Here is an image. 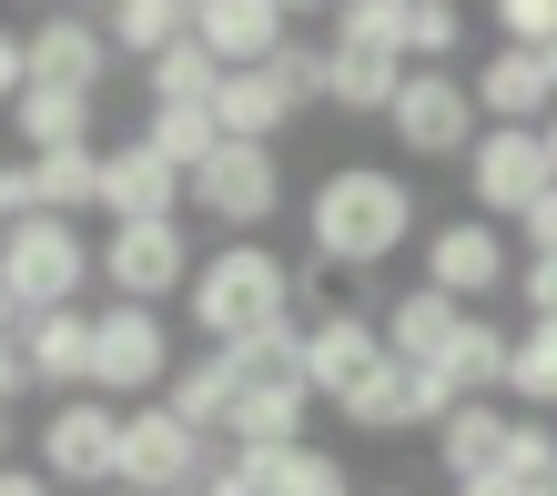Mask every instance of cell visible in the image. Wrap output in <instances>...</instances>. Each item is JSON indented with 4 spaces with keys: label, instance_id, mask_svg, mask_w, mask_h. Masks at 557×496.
<instances>
[{
    "label": "cell",
    "instance_id": "1",
    "mask_svg": "<svg viewBox=\"0 0 557 496\" xmlns=\"http://www.w3.org/2000/svg\"><path fill=\"white\" fill-rule=\"evenodd\" d=\"M425 234V203L396 162H324L305 193V263L324 274H375Z\"/></svg>",
    "mask_w": 557,
    "mask_h": 496
},
{
    "label": "cell",
    "instance_id": "2",
    "mask_svg": "<svg viewBox=\"0 0 557 496\" xmlns=\"http://www.w3.org/2000/svg\"><path fill=\"white\" fill-rule=\"evenodd\" d=\"M294 314V263L264 244V234H244V244H213V253H193V284H183V324L203 345H253L264 324Z\"/></svg>",
    "mask_w": 557,
    "mask_h": 496
},
{
    "label": "cell",
    "instance_id": "3",
    "mask_svg": "<svg viewBox=\"0 0 557 496\" xmlns=\"http://www.w3.org/2000/svg\"><path fill=\"white\" fill-rule=\"evenodd\" d=\"M91 284L102 274H91V234L82 223H51V213L0 223V294H11L21 314H82Z\"/></svg>",
    "mask_w": 557,
    "mask_h": 496
},
{
    "label": "cell",
    "instance_id": "4",
    "mask_svg": "<svg viewBox=\"0 0 557 496\" xmlns=\"http://www.w3.org/2000/svg\"><path fill=\"white\" fill-rule=\"evenodd\" d=\"M183 345H173V314L152 305H91V395L102 406H152L173 385Z\"/></svg>",
    "mask_w": 557,
    "mask_h": 496
},
{
    "label": "cell",
    "instance_id": "5",
    "mask_svg": "<svg viewBox=\"0 0 557 496\" xmlns=\"http://www.w3.org/2000/svg\"><path fill=\"white\" fill-rule=\"evenodd\" d=\"M183 213L223 223V244L264 234V223L284 213V152L274 142H213V162L183 183Z\"/></svg>",
    "mask_w": 557,
    "mask_h": 496
},
{
    "label": "cell",
    "instance_id": "6",
    "mask_svg": "<svg viewBox=\"0 0 557 496\" xmlns=\"http://www.w3.org/2000/svg\"><path fill=\"white\" fill-rule=\"evenodd\" d=\"M30 467H41L61 496H102L122 476V406H102V395L51 406L41 425H30Z\"/></svg>",
    "mask_w": 557,
    "mask_h": 496
},
{
    "label": "cell",
    "instance_id": "7",
    "mask_svg": "<svg viewBox=\"0 0 557 496\" xmlns=\"http://www.w3.org/2000/svg\"><path fill=\"white\" fill-rule=\"evenodd\" d=\"M91 274H102L112 305H173V294L193 284V234H183V213L173 223H112L102 244H91Z\"/></svg>",
    "mask_w": 557,
    "mask_h": 496
},
{
    "label": "cell",
    "instance_id": "8",
    "mask_svg": "<svg viewBox=\"0 0 557 496\" xmlns=\"http://www.w3.org/2000/svg\"><path fill=\"white\" fill-rule=\"evenodd\" d=\"M425 284L446 294V305H467L476 314V294L497 305V294H517V244H507V223H486V213H456V223H425Z\"/></svg>",
    "mask_w": 557,
    "mask_h": 496
},
{
    "label": "cell",
    "instance_id": "9",
    "mask_svg": "<svg viewBox=\"0 0 557 496\" xmlns=\"http://www.w3.org/2000/svg\"><path fill=\"white\" fill-rule=\"evenodd\" d=\"M385 132L406 142V162H467L486 122L467 102V72H416L406 61V91H396V112H385Z\"/></svg>",
    "mask_w": 557,
    "mask_h": 496
},
{
    "label": "cell",
    "instance_id": "10",
    "mask_svg": "<svg viewBox=\"0 0 557 496\" xmlns=\"http://www.w3.org/2000/svg\"><path fill=\"white\" fill-rule=\"evenodd\" d=\"M203 456H213V436H193V425L162 406H122V476L112 486H133V496H183L193 476H203Z\"/></svg>",
    "mask_w": 557,
    "mask_h": 496
},
{
    "label": "cell",
    "instance_id": "11",
    "mask_svg": "<svg viewBox=\"0 0 557 496\" xmlns=\"http://www.w3.org/2000/svg\"><path fill=\"white\" fill-rule=\"evenodd\" d=\"M375 365H385V335H375L366 305L305 314V395H314V406H335V395H345L355 375H375Z\"/></svg>",
    "mask_w": 557,
    "mask_h": 496
},
{
    "label": "cell",
    "instance_id": "12",
    "mask_svg": "<svg viewBox=\"0 0 557 496\" xmlns=\"http://www.w3.org/2000/svg\"><path fill=\"white\" fill-rule=\"evenodd\" d=\"M467 102H476L486 132H537V122L557 112V82H547L537 51H507V41H497V51L467 72Z\"/></svg>",
    "mask_w": 557,
    "mask_h": 496
},
{
    "label": "cell",
    "instance_id": "13",
    "mask_svg": "<svg viewBox=\"0 0 557 496\" xmlns=\"http://www.w3.org/2000/svg\"><path fill=\"white\" fill-rule=\"evenodd\" d=\"M30 82H51V91H91V102H102V82H112L102 11H41V21H30Z\"/></svg>",
    "mask_w": 557,
    "mask_h": 496
},
{
    "label": "cell",
    "instance_id": "14",
    "mask_svg": "<svg viewBox=\"0 0 557 496\" xmlns=\"http://www.w3.org/2000/svg\"><path fill=\"white\" fill-rule=\"evenodd\" d=\"M467 193H476V213L486 223H517L547 193V152H537V132H476V152H467Z\"/></svg>",
    "mask_w": 557,
    "mask_h": 496
},
{
    "label": "cell",
    "instance_id": "15",
    "mask_svg": "<svg viewBox=\"0 0 557 496\" xmlns=\"http://www.w3.org/2000/svg\"><path fill=\"white\" fill-rule=\"evenodd\" d=\"M193 41H203L223 72H264L294 41V11L284 0H193Z\"/></svg>",
    "mask_w": 557,
    "mask_h": 496
},
{
    "label": "cell",
    "instance_id": "16",
    "mask_svg": "<svg viewBox=\"0 0 557 496\" xmlns=\"http://www.w3.org/2000/svg\"><path fill=\"white\" fill-rule=\"evenodd\" d=\"M21 365H30V395H51V406L91 395V305L82 314H30L21 324Z\"/></svg>",
    "mask_w": 557,
    "mask_h": 496
},
{
    "label": "cell",
    "instance_id": "17",
    "mask_svg": "<svg viewBox=\"0 0 557 496\" xmlns=\"http://www.w3.org/2000/svg\"><path fill=\"white\" fill-rule=\"evenodd\" d=\"M102 213L112 223H173L183 213V173L162 152H143V142H112L102 152Z\"/></svg>",
    "mask_w": 557,
    "mask_h": 496
},
{
    "label": "cell",
    "instance_id": "18",
    "mask_svg": "<svg viewBox=\"0 0 557 496\" xmlns=\"http://www.w3.org/2000/svg\"><path fill=\"white\" fill-rule=\"evenodd\" d=\"M406 91V61L396 51H355V41H324V112H355V122H385Z\"/></svg>",
    "mask_w": 557,
    "mask_h": 496
},
{
    "label": "cell",
    "instance_id": "19",
    "mask_svg": "<svg viewBox=\"0 0 557 496\" xmlns=\"http://www.w3.org/2000/svg\"><path fill=\"white\" fill-rule=\"evenodd\" d=\"M234 395H244L234 355H223V345H193L183 365H173V385H162V406H173L193 436H213V446H223V425H234Z\"/></svg>",
    "mask_w": 557,
    "mask_h": 496
},
{
    "label": "cell",
    "instance_id": "20",
    "mask_svg": "<svg viewBox=\"0 0 557 496\" xmlns=\"http://www.w3.org/2000/svg\"><path fill=\"white\" fill-rule=\"evenodd\" d=\"M456 324H467V305H446L436 284H406L396 305L375 314V335H385V355H396V365H416V375H425V365L456 345Z\"/></svg>",
    "mask_w": 557,
    "mask_h": 496
},
{
    "label": "cell",
    "instance_id": "21",
    "mask_svg": "<svg viewBox=\"0 0 557 496\" xmlns=\"http://www.w3.org/2000/svg\"><path fill=\"white\" fill-rule=\"evenodd\" d=\"M425 375H436L456 406H476V395H507V324H497V314H467V324H456V345H446Z\"/></svg>",
    "mask_w": 557,
    "mask_h": 496
},
{
    "label": "cell",
    "instance_id": "22",
    "mask_svg": "<svg viewBox=\"0 0 557 496\" xmlns=\"http://www.w3.org/2000/svg\"><path fill=\"white\" fill-rule=\"evenodd\" d=\"M91 132H102V102H91V91L30 82L21 102H11V142H21V152H72V142H91Z\"/></svg>",
    "mask_w": 557,
    "mask_h": 496
},
{
    "label": "cell",
    "instance_id": "23",
    "mask_svg": "<svg viewBox=\"0 0 557 496\" xmlns=\"http://www.w3.org/2000/svg\"><path fill=\"white\" fill-rule=\"evenodd\" d=\"M305 425H314V395H305V385H244V395H234V425H223V446H264V456H284V446H305Z\"/></svg>",
    "mask_w": 557,
    "mask_h": 496
},
{
    "label": "cell",
    "instance_id": "24",
    "mask_svg": "<svg viewBox=\"0 0 557 496\" xmlns=\"http://www.w3.org/2000/svg\"><path fill=\"white\" fill-rule=\"evenodd\" d=\"M507 406H497V395H476V406H446V425H436V467L456 476V486H467V476H486V467H497V456H507Z\"/></svg>",
    "mask_w": 557,
    "mask_h": 496
},
{
    "label": "cell",
    "instance_id": "25",
    "mask_svg": "<svg viewBox=\"0 0 557 496\" xmlns=\"http://www.w3.org/2000/svg\"><path fill=\"white\" fill-rule=\"evenodd\" d=\"M335 416L355 425V436H406V425H425V416H416V365L385 355L375 375H355V385L335 395Z\"/></svg>",
    "mask_w": 557,
    "mask_h": 496
},
{
    "label": "cell",
    "instance_id": "26",
    "mask_svg": "<svg viewBox=\"0 0 557 496\" xmlns=\"http://www.w3.org/2000/svg\"><path fill=\"white\" fill-rule=\"evenodd\" d=\"M30 193H41V213H51V223H82V213H102V142L30 152Z\"/></svg>",
    "mask_w": 557,
    "mask_h": 496
},
{
    "label": "cell",
    "instance_id": "27",
    "mask_svg": "<svg viewBox=\"0 0 557 496\" xmlns=\"http://www.w3.org/2000/svg\"><path fill=\"white\" fill-rule=\"evenodd\" d=\"M284 122H294V102H284L274 72H223V91H213V132L223 142H274Z\"/></svg>",
    "mask_w": 557,
    "mask_h": 496
},
{
    "label": "cell",
    "instance_id": "28",
    "mask_svg": "<svg viewBox=\"0 0 557 496\" xmlns=\"http://www.w3.org/2000/svg\"><path fill=\"white\" fill-rule=\"evenodd\" d=\"M102 41H112V61L133 51V61H162L173 41H193V0H112L102 11Z\"/></svg>",
    "mask_w": 557,
    "mask_h": 496
},
{
    "label": "cell",
    "instance_id": "29",
    "mask_svg": "<svg viewBox=\"0 0 557 496\" xmlns=\"http://www.w3.org/2000/svg\"><path fill=\"white\" fill-rule=\"evenodd\" d=\"M143 91H152V112H213L223 61H213L203 41H173L162 61H143Z\"/></svg>",
    "mask_w": 557,
    "mask_h": 496
},
{
    "label": "cell",
    "instance_id": "30",
    "mask_svg": "<svg viewBox=\"0 0 557 496\" xmlns=\"http://www.w3.org/2000/svg\"><path fill=\"white\" fill-rule=\"evenodd\" d=\"M507 395H517L528 416H557V324L507 335Z\"/></svg>",
    "mask_w": 557,
    "mask_h": 496
},
{
    "label": "cell",
    "instance_id": "31",
    "mask_svg": "<svg viewBox=\"0 0 557 496\" xmlns=\"http://www.w3.org/2000/svg\"><path fill=\"white\" fill-rule=\"evenodd\" d=\"M476 41V21L456 11V0H406V51L416 72H456V51Z\"/></svg>",
    "mask_w": 557,
    "mask_h": 496
},
{
    "label": "cell",
    "instance_id": "32",
    "mask_svg": "<svg viewBox=\"0 0 557 496\" xmlns=\"http://www.w3.org/2000/svg\"><path fill=\"white\" fill-rule=\"evenodd\" d=\"M133 142H143V152H162V162H173V173L193 183V173L213 162V142H223V132H213V112H152Z\"/></svg>",
    "mask_w": 557,
    "mask_h": 496
},
{
    "label": "cell",
    "instance_id": "33",
    "mask_svg": "<svg viewBox=\"0 0 557 496\" xmlns=\"http://www.w3.org/2000/svg\"><path fill=\"white\" fill-rule=\"evenodd\" d=\"M183 496H274V456L264 446H213L203 476H193Z\"/></svg>",
    "mask_w": 557,
    "mask_h": 496
},
{
    "label": "cell",
    "instance_id": "34",
    "mask_svg": "<svg viewBox=\"0 0 557 496\" xmlns=\"http://www.w3.org/2000/svg\"><path fill=\"white\" fill-rule=\"evenodd\" d=\"M274 496H355V476H345V456H324V446L305 436V446L274 456Z\"/></svg>",
    "mask_w": 557,
    "mask_h": 496
},
{
    "label": "cell",
    "instance_id": "35",
    "mask_svg": "<svg viewBox=\"0 0 557 496\" xmlns=\"http://www.w3.org/2000/svg\"><path fill=\"white\" fill-rule=\"evenodd\" d=\"M335 41L396 51V61H406V0H345V11H335Z\"/></svg>",
    "mask_w": 557,
    "mask_h": 496
},
{
    "label": "cell",
    "instance_id": "36",
    "mask_svg": "<svg viewBox=\"0 0 557 496\" xmlns=\"http://www.w3.org/2000/svg\"><path fill=\"white\" fill-rule=\"evenodd\" d=\"M547 467H557V425H547V416H517V425H507V456H497V476L537 486Z\"/></svg>",
    "mask_w": 557,
    "mask_h": 496
},
{
    "label": "cell",
    "instance_id": "37",
    "mask_svg": "<svg viewBox=\"0 0 557 496\" xmlns=\"http://www.w3.org/2000/svg\"><path fill=\"white\" fill-rule=\"evenodd\" d=\"M264 72L284 82V102H294V112H314V102H324V51H314V41H284Z\"/></svg>",
    "mask_w": 557,
    "mask_h": 496
},
{
    "label": "cell",
    "instance_id": "38",
    "mask_svg": "<svg viewBox=\"0 0 557 496\" xmlns=\"http://www.w3.org/2000/svg\"><path fill=\"white\" fill-rule=\"evenodd\" d=\"M497 41L507 51H557V0H497Z\"/></svg>",
    "mask_w": 557,
    "mask_h": 496
},
{
    "label": "cell",
    "instance_id": "39",
    "mask_svg": "<svg viewBox=\"0 0 557 496\" xmlns=\"http://www.w3.org/2000/svg\"><path fill=\"white\" fill-rule=\"evenodd\" d=\"M517 305H528V324H557V253L517 263Z\"/></svg>",
    "mask_w": 557,
    "mask_h": 496
},
{
    "label": "cell",
    "instance_id": "40",
    "mask_svg": "<svg viewBox=\"0 0 557 496\" xmlns=\"http://www.w3.org/2000/svg\"><path fill=\"white\" fill-rule=\"evenodd\" d=\"M21 91H30V30H11V21H0V112H11Z\"/></svg>",
    "mask_w": 557,
    "mask_h": 496
},
{
    "label": "cell",
    "instance_id": "41",
    "mask_svg": "<svg viewBox=\"0 0 557 496\" xmlns=\"http://www.w3.org/2000/svg\"><path fill=\"white\" fill-rule=\"evenodd\" d=\"M41 213V193H30V152H11L0 162V223H30Z\"/></svg>",
    "mask_w": 557,
    "mask_h": 496
},
{
    "label": "cell",
    "instance_id": "42",
    "mask_svg": "<svg viewBox=\"0 0 557 496\" xmlns=\"http://www.w3.org/2000/svg\"><path fill=\"white\" fill-rule=\"evenodd\" d=\"M517 244H528V253H557V183L537 193L528 213H517Z\"/></svg>",
    "mask_w": 557,
    "mask_h": 496
},
{
    "label": "cell",
    "instance_id": "43",
    "mask_svg": "<svg viewBox=\"0 0 557 496\" xmlns=\"http://www.w3.org/2000/svg\"><path fill=\"white\" fill-rule=\"evenodd\" d=\"M30 395V365H21V335H0V416H21Z\"/></svg>",
    "mask_w": 557,
    "mask_h": 496
},
{
    "label": "cell",
    "instance_id": "44",
    "mask_svg": "<svg viewBox=\"0 0 557 496\" xmlns=\"http://www.w3.org/2000/svg\"><path fill=\"white\" fill-rule=\"evenodd\" d=\"M0 496H61L41 467H21V456H11V467H0Z\"/></svg>",
    "mask_w": 557,
    "mask_h": 496
},
{
    "label": "cell",
    "instance_id": "45",
    "mask_svg": "<svg viewBox=\"0 0 557 496\" xmlns=\"http://www.w3.org/2000/svg\"><path fill=\"white\" fill-rule=\"evenodd\" d=\"M456 496H528V486H517V476H497V467H486V476H467V486H456Z\"/></svg>",
    "mask_w": 557,
    "mask_h": 496
},
{
    "label": "cell",
    "instance_id": "46",
    "mask_svg": "<svg viewBox=\"0 0 557 496\" xmlns=\"http://www.w3.org/2000/svg\"><path fill=\"white\" fill-rule=\"evenodd\" d=\"M537 152H547V183H557V112L537 122Z\"/></svg>",
    "mask_w": 557,
    "mask_h": 496
},
{
    "label": "cell",
    "instance_id": "47",
    "mask_svg": "<svg viewBox=\"0 0 557 496\" xmlns=\"http://www.w3.org/2000/svg\"><path fill=\"white\" fill-rule=\"evenodd\" d=\"M21 324H30V314H21V305H11V294H0V335H21Z\"/></svg>",
    "mask_w": 557,
    "mask_h": 496
},
{
    "label": "cell",
    "instance_id": "48",
    "mask_svg": "<svg viewBox=\"0 0 557 496\" xmlns=\"http://www.w3.org/2000/svg\"><path fill=\"white\" fill-rule=\"evenodd\" d=\"M11 446H21V425H11V416H0V467H11Z\"/></svg>",
    "mask_w": 557,
    "mask_h": 496
},
{
    "label": "cell",
    "instance_id": "49",
    "mask_svg": "<svg viewBox=\"0 0 557 496\" xmlns=\"http://www.w3.org/2000/svg\"><path fill=\"white\" fill-rule=\"evenodd\" d=\"M528 496H557V467H547V476H537V486H528Z\"/></svg>",
    "mask_w": 557,
    "mask_h": 496
},
{
    "label": "cell",
    "instance_id": "50",
    "mask_svg": "<svg viewBox=\"0 0 557 496\" xmlns=\"http://www.w3.org/2000/svg\"><path fill=\"white\" fill-rule=\"evenodd\" d=\"M355 496H406V486H355Z\"/></svg>",
    "mask_w": 557,
    "mask_h": 496
},
{
    "label": "cell",
    "instance_id": "51",
    "mask_svg": "<svg viewBox=\"0 0 557 496\" xmlns=\"http://www.w3.org/2000/svg\"><path fill=\"white\" fill-rule=\"evenodd\" d=\"M537 61H547V82H557V51H537Z\"/></svg>",
    "mask_w": 557,
    "mask_h": 496
},
{
    "label": "cell",
    "instance_id": "52",
    "mask_svg": "<svg viewBox=\"0 0 557 496\" xmlns=\"http://www.w3.org/2000/svg\"><path fill=\"white\" fill-rule=\"evenodd\" d=\"M102 496H133V486H102Z\"/></svg>",
    "mask_w": 557,
    "mask_h": 496
}]
</instances>
